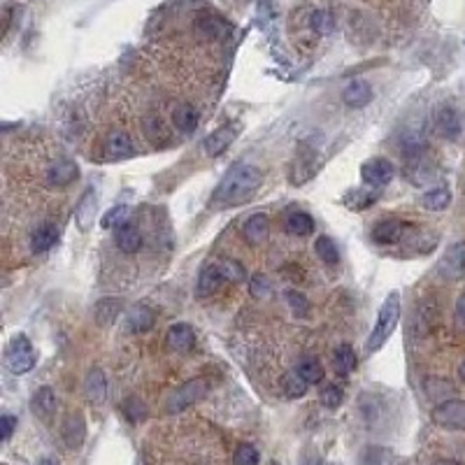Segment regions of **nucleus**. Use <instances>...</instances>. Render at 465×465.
Listing matches in <instances>:
<instances>
[{"instance_id":"obj_1","label":"nucleus","mask_w":465,"mask_h":465,"mask_svg":"<svg viewBox=\"0 0 465 465\" xmlns=\"http://www.w3.org/2000/svg\"><path fill=\"white\" fill-rule=\"evenodd\" d=\"M263 175L258 168L249 163H238L224 175V180L212 193V205L214 207H235L240 202H247L253 193L261 189Z\"/></svg>"},{"instance_id":"obj_2","label":"nucleus","mask_w":465,"mask_h":465,"mask_svg":"<svg viewBox=\"0 0 465 465\" xmlns=\"http://www.w3.org/2000/svg\"><path fill=\"white\" fill-rule=\"evenodd\" d=\"M400 321V293L398 291H391L384 298L382 307H379V314H377V324L372 328V333L366 342V349L372 354L377 349H382L386 344L388 337L393 335L395 326H398Z\"/></svg>"},{"instance_id":"obj_3","label":"nucleus","mask_w":465,"mask_h":465,"mask_svg":"<svg viewBox=\"0 0 465 465\" xmlns=\"http://www.w3.org/2000/svg\"><path fill=\"white\" fill-rule=\"evenodd\" d=\"M38 363V354L26 335L12 337V342L5 349V366L12 375H26Z\"/></svg>"},{"instance_id":"obj_4","label":"nucleus","mask_w":465,"mask_h":465,"mask_svg":"<svg viewBox=\"0 0 465 465\" xmlns=\"http://www.w3.org/2000/svg\"><path fill=\"white\" fill-rule=\"evenodd\" d=\"M209 391V384L207 379H191V382L182 384L180 388H175V391L168 395L165 400V410L170 414H177L186 407H191V405H196L198 400H202Z\"/></svg>"},{"instance_id":"obj_5","label":"nucleus","mask_w":465,"mask_h":465,"mask_svg":"<svg viewBox=\"0 0 465 465\" xmlns=\"http://www.w3.org/2000/svg\"><path fill=\"white\" fill-rule=\"evenodd\" d=\"M437 275L447 282L465 277V242H454L447 247V251L437 261Z\"/></svg>"},{"instance_id":"obj_6","label":"nucleus","mask_w":465,"mask_h":465,"mask_svg":"<svg viewBox=\"0 0 465 465\" xmlns=\"http://www.w3.org/2000/svg\"><path fill=\"white\" fill-rule=\"evenodd\" d=\"M433 421L449 430H465V400H442L433 410Z\"/></svg>"},{"instance_id":"obj_7","label":"nucleus","mask_w":465,"mask_h":465,"mask_svg":"<svg viewBox=\"0 0 465 465\" xmlns=\"http://www.w3.org/2000/svg\"><path fill=\"white\" fill-rule=\"evenodd\" d=\"M77 177H80L77 163H72V160H56V163L47 168L45 182L49 186H56V189H65V186H70Z\"/></svg>"},{"instance_id":"obj_8","label":"nucleus","mask_w":465,"mask_h":465,"mask_svg":"<svg viewBox=\"0 0 465 465\" xmlns=\"http://www.w3.org/2000/svg\"><path fill=\"white\" fill-rule=\"evenodd\" d=\"M361 177L366 184L372 186H384L393 180V165L384 158H372L368 163H363L361 168Z\"/></svg>"},{"instance_id":"obj_9","label":"nucleus","mask_w":465,"mask_h":465,"mask_svg":"<svg viewBox=\"0 0 465 465\" xmlns=\"http://www.w3.org/2000/svg\"><path fill=\"white\" fill-rule=\"evenodd\" d=\"M342 100L349 107H366L372 100V87L366 80H351L342 91Z\"/></svg>"},{"instance_id":"obj_10","label":"nucleus","mask_w":465,"mask_h":465,"mask_svg":"<svg viewBox=\"0 0 465 465\" xmlns=\"http://www.w3.org/2000/svg\"><path fill=\"white\" fill-rule=\"evenodd\" d=\"M133 154H135L133 140L126 133L116 131V133H112L105 140V158H109V160H124V158H131Z\"/></svg>"},{"instance_id":"obj_11","label":"nucleus","mask_w":465,"mask_h":465,"mask_svg":"<svg viewBox=\"0 0 465 465\" xmlns=\"http://www.w3.org/2000/svg\"><path fill=\"white\" fill-rule=\"evenodd\" d=\"M403 235L405 224L398 221V219H384V221H379L372 228V240L379 244H395L398 240H403Z\"/></svg>"},{"instance_id":"obj_12","label":"nucleus","mask_w":465,"mask_h":465,"mask_svg":"<svg viewBox=\"0 0 465 465\" xmlns=\"http://www.w3.org/2000/svg\"><path fill=\"white\" fill-rule=\"evenodd\" d=\"M31 410L40 419H45V421L52 419L54 412H56V393L49 386L38 388V391L33 393V398H31Z\"/></svg>"},{"instance_id":"obj_13","label":"nucleus","mask_w":465,"mask_h":465,"mask_svg":"<svg viewBox=\"0 0 465 465\" xmlns=\"http://www.w3.org/2000/svg\"><path fill=\"white\" fill-rule=\"evenodd\" d=\"M242 235L249 244H253V247L261 242H266L268 235H270V219L266 214H251L242 228Z\"/></svg>"},{"instance_id":"obj_14","label":"nucleus","mask_w":465,"mask_h":465,"mask_svg":"<svg viewBox=\"0 0 465 465\" xmlns=\"http://www.w3.org/2000/svg\"><path fill=\"white\" fill-rule=\"evenodd\" d=\"M165 344L170 346L173 351H189L191 346L196 344V333H193L191 326L175 324L165 335Z\"/></svg>"},{"instance_id":"obj_15","label":"nucleus","mask_w":465,"mask_h":465,"mask_svg":"<svg viewBox=\"0 0 465 465\" xmlns=\"http://www.w3.org/2000/svg\"><path fill=\"white\" fill-rule=\"evenodd\" d=\"M84 393L93 405H100L107 395V379L100 368H93L87 375V382H84Z\"/></svg>"},{"instance_id":"obj_16","label":"nucleus","mask_w":465,"mask_h":465,"mask_svg":"<svg viewBox=\"0 0 465 465\" xmlns=\"http://www.w3.org/2000/svg\"><path fill=\"white\" fill-rule=\"evenodd\" d=\"M221 284H226V279L221 275V268L217 266H207V268H202V273L198 277V295H214L219 289H221Z\"/></svg>"},{"instance_id":"obj_17","label":"nucleus","mask_w":465,"mask_h":465,"mask_svg":"<svg viewBox=\"0 0 465 465\" xmlns=\"http://www.w3.org/2000/svg\"><path fill=\"white\" fill-rule=\"evenodd\" d=\"M233 140H235V131L231 128V126H226V128H219L209 135V138L205 140V145H202V149H205L207 156L214 158L219 154H224V151L231 147Z\"/></svg>"},{"instance_id":"obj_18","label":"nucleus","mask_w":465,"mask_h":465,"mask_svg":"<svg viewBox=\"0 0 465 465\" xmlns=\"http://www.w3.org/2000/svg\"><path fill=\"white\" fill-rule=\"evenodd\" d=\"M84 435H87V426H84L82 414H70L63 424V439L70 449H77V447L84 442Z\"/></svg>"},{"instance_id":"obj_19","label":"nucleus","mask_w":465,"mask_h":465,"mask_svg":"<svg viewBox=\"0 0 465 465\" xmlns=\"http://www.w3.org/2000/svg\"><path fill=\"white\" fill-rule=\"evenodd\" d=\"M114 242L124 253H135V251H140V247H142V235L135 226L124 224L121 228H116Z\"/></svg>"},{"instance_id":"obj_20","label":"nucleus","mask_w":465,"mask_h":465,"mask_svg":"<svg viewBox=\"0 0 465 465\" xmlns=\"http://www.w3.org/2000/svg\"><path fill=\"white\" fill-rule=\"evenodd\" d=\"M58 240V231L54 224H45L40 226L35 233L31 235V251L33 253H45L56 244Z\"/></svg>"},{"instance_id":"obj_21","label":"nucleus","mask_w":465,"mask_h":465,"mask_svg":"<svg viewBox=\"0 0 465 465\" xmlns=\"http://www.w3.org/2000/svg\"><path fill=\"white\" fill-rule=\"evenodd\" d=\"M173 124L180 128L182 133H193L200 124V114L196 107L191 105H180L173 109Z\"/></svg>"},{"instance_id":"obj_22","label":"nucleus","mask_w":465,"mask_h":465,"mask_svg":"<svg viewBox=\"0 0 465 465\" xmlns=\"http://www.w3.org/2000/svg\"><path fill=\"white\" fill-rule=\"evenodd\" d=\"M154 312L147 305H135L128 312V328L133 333H147L151 326H154Z\"/></svg>"},{"instance_id":"obj_23","label":"nucleus","mask_w":465,"mask_h":465,"mask_svg":"<svg viewBox=\"0 0 465 465\" xmlns=\"http://www.w3.org/2000/svg\"><path fill=\"white\" fill-rule=\"evenodd\" d=\"M421 205L430 212H442L452 205V191L444 189V186H439V189H430L426 191L424 196H421Z\"/></svg>"},{"instance_id":"obj_24","label":"nucleus","mask_w":465,"mask_h":465,"mask_svg":"<svg viewBox=\"0 0 465 465\" xmlns=\"http://www.w3.org/2000/svg\"><path fill=\"white\" fill-rule=\"evenodd\" d=\"M333 368L337 375H351L354 370H356V354H354V349L349 344H342V346H337L335 354H333Z\"/></svg>"},{"instance_id":"obj_25","label":"nucleus","mask_w":465,"mask_h":465,"mask_svg":"<svg viewBox=\"0 0 465 465\" xmlns=\"http://www.w3.org/2000/svg\"><path fill=\"white\" fill-rule=\"evenodd\" d=\"M286 233L305 238V235L314 233V221H312V217L307 212H291L286 217Z\"/></svg>"},{"instance_id":"obj_26","label":"nucleus","mask_w":465,"mask_h":465,"mask_svg":"<svg viewBox=\"0 0 465 465\" xmlns=\"http://www.w3.org/2000/svg\"><path fill=\"white\" fill-rule=\"evenodd\" d=\"M437 131L444 135V138H454L456 133L461 131V119H459V114H456V109L452 107H442L437 112Z\"/></svg>"},{"instance_id":"obj_27","label":"nucleus","mask_w":465,"mask_h":465,"mask_svg":"<svg viewBox=\"0 0 465 465\" xmlns=\"http://www.w3.org/2000/svg\"><path fill=\"white\" fill-rule=\"evenodd\" d=\"M145 135L149 138V142H156V145L170 142V128H168V124L163 119H158V116H149L145 121Z\"/></svg>"},{"instance_id":"obj_28","label":"nucleus","mask_w":465,"mask_h":465,"mask_svg":"<svg viewBox=\"0 0 465 465\" xmlns=\"http://www.w3.org/2000/svg\"><path fill=\"white\" fill-rule=\"evenodd\" d=\"M307 386H310V382L300 375L298 370L289 372V375H284V379H282V388L289 398H302V395L307 393Z\"/></svg>"},{"instance_id":"obj_29","label":"nucleus","mask_w":465,"mask_h":465,"mask_svg":"<svg viewBox=\"0 0 465 465\" xmlns=\"http://www.w3.org/2000/svg\"><path fill=\"white\" fill-rule=\"evenodd\" d=\"M314 251H317V256L324 261L326 266H335L337 261H340V251H337L335 242L328 238V235H321V238H317Z\"/></svg>"},{"instance_id":"obj_30","label":"nucleus","mask_w":465,"mask_h":465,"mask_svg":"<svg viewBox=\"0 0 465 465\" xmlns=\"http://www.w3.org/2000/svg\"><path fill=\"white\" fill-rule=\"evenodd\" d=\"M93 212H96V193L89 189L87 193H84L82 202L77 205V224H80L82 231H87V228L91 226Z\"/></svg>"},{"instance_id":"obj_31","label":"nucleus","mask_w":465,"mask_h":465,"mask_svg":"<svg viewBox=\"0 0 465 465\" xmlns=\"http://www.w3.org/2000/svg\"><path fill=\"white\" fill-rule=\"evenodd\" d=\"M298 372L307 379L310 384H319L321 379H324V366H321V361L314 359V356L302 359V361L298 363Z\"/></svg>"},{"instance_id":"obj_32","label":"nucleus","mask_w":465,"mask_h":465,"mask_svg":"<svg viewBox=\"0 0 465 465\" xmlns=\"http://www.w3.org/2000/svg\"><path fill=\"white\" fill-rule=\"evenodd\" d=\"M128 217H131V209L126 205H116L112 209H107L105 217L100 219V226L103 228H121L124 224H128Z\"/></svg>"},{"instance_id":"obj_33","label":"nucleus","mask_w":465,"mask_h":465,"mask_svg":"<svg viewBox=\"0 0 465 465\" xmlns=\"http://www.w3.org/2000/svg\"><path fill=\"white\" fill-rule=\"evenodd\" d=\"M119 307H121V302H119V300H100V302H98V307H96V319H98V324H100V326L112 324V321L116 319V312H119Z\"/></svg>"},{"instance_id":"obj_34","label":"nucleus","mask_w":465,"mask_h":465,"mask_svg":"<svg viewBox=\"0 0 465 465\" xmlns=\"http://www.w3.org/2000/svg\"><path fill=\"white\" fill-rule=\"evenodd\" d=\"M198 31L205 38H224L226 35V23L217 16H205V19L198 21Z\"/></svg>"},{"instance_id":"obj_35","label":"nucleus","mask_w":465,"mask_h":465,"mask_svg":"<svg viewBox=\"0 0 465 465\" xmlns=\"http://www.w3.org/2000/svg\"><path fill=\"white\" fill-rule=\"evenodd\" d=\"M219 268H221V275L228 284H238L244 279V268L238 263V261H231V258H226L219 263Z\"/></svg>"},{"instance_id":"obj_36","label":"nucleus","mask_w":465,"mask_h":465,"mask_svg":"<svg viewBox=\"0 0 465 465\" xmlns=\"http://www.w3.org/2000/svg\"><path fill=\"white\" fill-rule=\"evenodd\" d=\"M233 465H258V452L251 444H240L233 454Z\"/></svg>"},{"instance_id":"obj_37","label":"nucleus","mask_w":465,"mask_h":465,"mask_svg":"<svg viewBox=\"0 0 465 465\" xmlns=\"http://www.w3.org/2000/svg\"><path fill=\"white\" fill-rule=\"evenodd\" d=\"M342 400H344V393H342L340 386L331 384V386H326L324 391H321V403H324L326 407H331V410L340 407Z\"/></svg>"},{"instance_id":"obj_38","label":"nucleus","mask_w":465,"mask_h":465,"mask_svg":"<svg viewBox=\"0 0 465 465\" xmlns=\"http://www.w3.org/2000/svg\"><path fill=\"white\" fill-rule=\"evenodd\" d=\"M286 302H289V307H291L298 317H305V314H307L310 302H307V298H305V295H302L300 291H286Z\"/></svg>"},{"instance_id":"obj_39","label":"nucleus","mask_w":465,"mask_h":465,"mask_svg":"<svg viewBox=\"0 0 465 465\" xmlns=\"http://www.w3.org/2000/svg\"><path fill=\"white\" fill-rule=\"evenodd\" d=\"M251 295L253 298H268L270 291H273V284H270V279L266 275H256L251 279Z\"/></svg>"},{"instance_id":"obj_40","label":"nucleus","mask_w":465,"mask_h":465,"mask_svg":"<svg viewBox=\"0 0 465 465\" xmlns=\"http://www.w3.org/2000/svg\"><path fill=\"white\" fill-rule=\"evenodd\" d=\"M312 28H314L317 33H331V31H333L331 14L324 12V10L314 12V14H312Z\"/></svg>"},{"instance_id":"obj_41","label":"nucleus","mask_w":465,"mask_h":465,"mask_svg":"<svg viewBox=\"0 0 465 465\" xmlns=\"http://www.w3.org/2000/svg\"><path fill=\"white\" fill-rule=\"evenodd\" d=\"M349 198H354V200H346V205H349L351 209H366L368 205L375 202V196L368 191H354Z\"/></svg>"},{"instance_id":"obj_42","label":"nucleus","mask_w":465,"mask_h":465,"mask_svg":"<svg viewBox=\"0 0 465 465\" xmlns=\"http://www.w3.org/2000/svg\"><path fill=\"white\" fill-rule=\"evenodd\" d=\"M0 428H3V442H7L16 428V419L12 414H3V417H0Z\"/></svg>"},{"instance_id":"obj_43","label":"nucleus","mask_w":465,"mask_h":465,"mask_svg":"<svg viewBox=\"0 0 465 465\" xmlns=\"http://www.w3.org/2000/svg\"><path fill=\"white\" fill-rule=\"evenodd\" d=\"M456 319H459V324L465 328V295H461L459 302H456Z\"/></svg>"},{"instance_id":"obj_44","label":"nucleus","mask_w":465,"mask_h":465,"mask_svg":"<svg viewBox=\"0 0 465 465\" xmlns=\"http://www.w3.org/2000/svg\"><path fill=\"white\" fill-rule=\"evenodd\" d=\"M459 377H461V382H465V361L461 363V368H459Z\"/></svg>"},{"instance_id":"obj_45","label":"nucleus","mask_w":465,"mask_h":465,"mask_svg":"<svg viewBox=\"0 0 465 465\" xmlns=\"http://www.w3.org/2000/svg\"><path fill=\"white\" fill-rule=\"evenodd\" d=\"M42 465H52V461H42Z\"/></svg>"}]
</instances>
